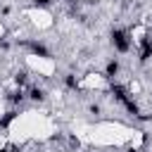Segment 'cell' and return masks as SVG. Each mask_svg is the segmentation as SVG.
I'll return each instance as SVG.
<instances>
[{
    "instance_id": "cell-1",
    "label": "cell",
    "mask_w": 152,
    "mask_h": 152,
    "mask_svg": "<svg viewBox=\"0 0 152 152\" xmlns=\"http://www.w3.org/2000/svg\"><path fill=\"white\" fill-rule=\"evenodd\" d=\"M7 140L12 145H28V142H50L57 138L59 133V126L57 121L40 112V109H26V112H19L14 114L10 121H7Z\"/></svg>"
},
{
    "instance_id": "cell-2",
    "label": "cell",
    "mask_w": 152,
    "mask_h": 152,
    "mask_svg": "<svg viewBox=\"0 0 152 152\" xmlns=\"http://www.w3.org/2000/svg\"><path fill=\"white\" fill-rule=\"evenodd\" d=\"M133 126L124 124V121H114V119H100L93 124H74V135L78 142L90 145V147H128L131 135H133Z\"/></svg>"
},
{
    "instance_id": "cell-3",
    "label": "cell",
    "mask_w": 152,
    "mask_h": 152,
    "mask_svg": "<svg viewBox=\"0 0 152 152\" xmlns=\"http://www.w3.org/2000/svg\"><path fill=\"white\" fill-rule=\"evenodd\" d=\"M24 66L40 76V78H52L57 74V59L50 55H40V52H26L24 55Z\"/></svg>"
},
{
    "instance_id": "cell-4",
    "label": "cell",
    "mask_w": 152,
    "mask_h": 152,
    "mask_svg": "<svg viewBox=\"0 0 152 152\" xmlns=\"http://www.w3.org/2000/svg\"><path fill=\"white\" fill-rule=\"evenodd\" d=\"M21 17L26 19L28 28H36V31H52L55 24H57L55 14L48 7H26L21 12Z\"/></svg>"
},
{
    "instance_id": "cell-5",
    "label": "cell",
    "mask_w": 152,
    "mask_h": 152,
    "mask_svg": "<svg viewBox=\"0 0 152 152\" xmlns=\"http://www.w3.org/2000/svg\"><path fill=\"white\" fill-rule=\"evenodd\" d=\"M78 88H81V90H97V93H102V90L109 88V78H107L102 71H88V74L81 76Z\"/></svg>"
},
{
    "instance_id": "cell-6",
    "label": "cell",
    "mask_w": 152,
    "mask_h": 152,
    "mask_svg": "<svg viewBox=\"0 0 152 152\" xmlns=\"http://www.w3.org/2000/svg\"><path fill=\"white\" fill-rule=\"evenodd\" d=\"M5 36H7V24L0 19V40H5Z\"/></svg>"
},
{
    "instance_id": "cell-7",
    "label": "cell",
    "mask_w": 152,
    "mask_h": 152,
    "mask_svg": "<svg viewBox=\"0 0 152 152\" xmlns=\"http://www.w3.org/2000/svg\"><path fill=\"white\" fill-rule=\"evenodd\" d=\"M83 2H97V0H83Z\"/></svg>"
}]
</instances>
